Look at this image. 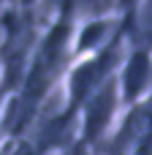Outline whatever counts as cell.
Returning a JSON list of instances; mask_svg holds the SVG:
<instances>
[{"label": "cell", "mask_w": 152, "mask_h": 155, "mask_svg": "<svg viewBox=\"0 0 152 155\" xmlns=\"http://www.w3.org/2000/svg\"><path fill=\"white\" fill-rule=\"evenodd\" d=\"M3 93H8V90H5V82H3V68H0V95Z\"/></svg>", "instance_id": "6"}, {"label": "cell", "mask_w": 152, "mask_h": 155, "mask_svg": "<svg viewBox=\"0 0 152 155\" xmlns=\"http://www.w3.org/2000/svg\"><path fill=\"white\" fill-rule=\"evenodd\" d=\"M131 155H152V147H150V136L147 139H141L133 150H131Z\"/></svg>", "instance_id": "4"}, {"label": "cell", "mask_w": 152, "mask_h": 155, "mask_svg": "<svg viewBox=\"0 0 152 155\" xmlns=\"http://www.w3.org/2000/svg\"><path fill=\"white\" fill-rule=\"evenodd\" d=\"M120 33V16L117 14H101V16H84L79 25H73L71 35V63L87 54L101 52L114 35Z\"/></svg>", "instance_id": "3"}, {"label": "cell", "mask_w": 152, "mask_h": 155, "mask_svg": "<svg viewBox=\"0 0 152 155\" xmlns=\"http://www.w3.org/2000/svg\"><path fill=\"white\" fill-rule=\"evenodd\" d=\"M3 14H5V11H0V38H3Z\"/></svg>", "instance_id": "7"}, {"label": "cell", "mask_w": 152, "mask_h": 155, "mask_svg": "<svg viewBox=\"0 0 152 155\" xmlns=\"http://www.w3.org/2000/svg\"><path fill=\"white\" fill-rule=\"evenodd\" d=\"M122 112V104H120V93H117V82L114 76L109 82H103L76 112V125H79V134H76V147L79 150H95L106 136L109 131L114 128L117 117Z\"/></svg>", "instance_id": "1"}, {"label": "cell", "mask_w": 152, "mask_h": 155, "mask_svg": "<svg viewBox=\"0 0 152 155\" xmlns=\"http://www.w3.org/2000/svg\"><path fill=\"white\" fill-rule=\"evenodd\" d=\"M22 0H0V11H11V8H19Z\"/></svg>", "instance_id": "5"}, {"label": "cell", "mask_w": 152, "mask_h": 155, "mask_svg": "<svg viewBox=\"0 0 152 155\" xmlns=\"http://www.w3.org/2000/svg\"><path fill=\"white\" fill-rule=\"evenodd\" d=\"M152 63H150V41H139V44H128L114 82H117V93H120V104L122 109L150 101V76H152Z\"/></svg>", "instance_id": "2"}]
</instances>
